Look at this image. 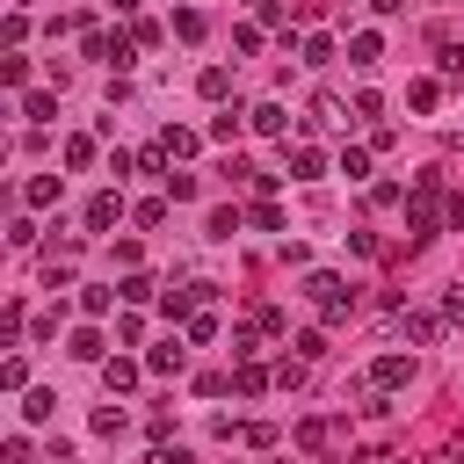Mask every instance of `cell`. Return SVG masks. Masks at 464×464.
<instances>
[{"label": "cell", "mask_w": 464, "mask_h": 464, "mask_svg": "<svg viewBox=\"0 0 464 464\" xmlns=\"http://www.w3.org/2000/svg\"><path fill=\"white\" fill-rule=\"evenodd\" d=\"M254 14H261V22H268V29H283V36H290V7H283V0H261V7H254Z\"/></svg>", "instance_id": "obj_24"}, {"label": "cell", "mask_w": 464, "mask_h": 464, "mask_svg": "<svg viewBox=\"0 0 464 464\" xmlns=\"http://www.w3.org/2000/svg\"><path fill=\"white\" fill-rule=\"evenodd\" d=\"M102 384H109V392H130V384H138V362H130V355L102 362Z\"/></svg>", "instance_id": "obj_12"}, {"label": "cell", "mask_w": 464, "mask_h": 464, "mask_svg": "<svg viewBox=\"0 0 464 464\" xmlns=\"http://www.w3.org/2000/svg\"><path fill=\"white\" fill-rule=\"evenodd\" d=\"M65 355H80V362H102V334H94V326H80V334L65 341Z\"/></svg>", "instance_id": "obj_17"}, {"label": "cell", "mask_w": 464, "mask_h": 464, "mask_svg": "<svg viewBox=\"0 0 464 464\" xmlns=\"http://www.w3.org/2000/svg\"><path fill=\"white\" fill-rule=\"evenodd\" d=\"M145 464H196V457H188V450H181V442H174V450H167V442H160V450H152V457H145Z\"/></svg>", "instance_id": "obj_36"}, {"label": "cell", "mask_w": 464, "mask_h": 464, "mask_svg": "<svg viewBox=\"0 0 464 464\" xmlns=\"http://www.w3.org/2000/svg\"><path fill=\"white\" fill-rule=\"evenodd\" d=\"M51 413H58V392H22V420H36V428H44Z\"/></svg>", "instance_id": "obj_14"}, {"label": "cell", "mask_w": 464, "mask_h": 464, "mask_svg": "<svg viewBox=\"0 0 464 464\" xmlns=\"http://www.w3.org/2000/svg\"><path fill=\"white\" fill-rule=\"evenodd\" d=\"M196 94H203V102H225V94H232V72H225V65H203V72H196Z\"/></svg>", "instance_id": "obj_10"}, {"label": "cell", "mask_w": 464, "mask_h": 464, "mask_svg": "<svg viewBox=\"0 0 464 464\" xmlns=\"http://www.w3.org/2000/svg\"><path fill=\"white\" fill-rule=\"evenodd\" d=\"M435 65H442V80H464V44H442V58H435Z\"/></svg>", "instance_id": "obj_32"}, {"label": "cell", "mask_w": 464, "mask_h": 464, "mask_svg": "<svg viewBox=\"0 0 464 464\" xmlns=\"http://www.w3.org/2000/svg\"><path fill=\"white\" fill-rule=\"evenodd\" d=\"M435 102H442V87H435V80H413V87H406V109H413V116H428Z\"/></svg>", "instance_id": "obj_15"}, {"label": "cell", "mask_w": 464, "mask_h": 464, "mask_svg": "<svg viewBox=\"0 0 464 464\" xmlns=\"http://www.w3.org/2000/svg\"><path fill=\"white\" fill-rule=\"evenodd\" d=\"M232 384H239L246 399H254V392H268V370H261V355H246V362L232 370Z\"/></svg>", "instance_id": "obj_13"}, {"label": "cell", "mask_w": 464, "mask_h": 464, "mask_svg": "<svg viewBox=\"0 0 464 464\" xmlns=\"http://www.w3.org/2000/svg\"><path fill=\"white\" fill-rule=\"evenodd\" d=\"M0 384H7V392H22V384H29V362H22V355H7V362H0Z\"/></svg>", "instance_id": "obj_31"}, {"label": "cell", "mask_w": 464, "mask_h": 464, "mask_svg": "<svg viewBox=\"0 0 464 464\" xmlns=\"http://www.w3.org/2000/svg\"><path fill=\"white\" fill-rule=\"evenodd\" d=\"M246 123H254L261 138H290V109H283V102H261V109H246Z\"/></svg>", "instance_id": "obj_3"}, {"label": "cell", "mask_w": 464, "mask_h": 464, "mask_svg": "<svg viewBox=\"0 0 464 464\" xmlns=\"http://www.w3.org/2000/svg\"><path fill=\"white\" fill-rule=\"evenodd\" d=\"M7 464H29V435H7V450H0Z\"/></svg>", "instance_id": "obj_38"}, {"label": "cell", "mask_w": 464, "mask_h": 464, "mask_svg": "<svg viewBox=\"0 0 464 464\" xmlns=\"http://www.w3.org/2000/svg\"><path fill=\"white\" fill-rule=\"evenodd\" d=\"M435 334H442V312H406V341L413 348H428Z\"/></svg>", "instance_id": "obj_11"}, {"label": "cell", "mask_w": 464, "mask_h": 464, "mask_svg": "<svg viewBox=\"0 0 464 464\" xmlns=\"http://www.w3.org/2000/svg\"><path fill=\"white\" fill-rule=\"evenodd\" d=\"M160 145H167L174 160H188V152H196V130H160Z\"/></svg>", "instance_id": "obj_27"}, {"label": "cell", "mask_w": 464, "mask_h": 464, "mask_svg": "<svg viewBox=\"0 0 464 464\" xmlns=\"http://www.w3.org/2000/svg\"><path fill=\"white\" fill-rule=\"evenodd\" d=\"M188 341H196V348H203V341H218V312H210V304L188 319Z\"/></svg>", "instance_id": "obj_23"}, {"label": "cell", "mask_w": 464, "mask_h": 464, "mask_svg": "<svg viewBox=\"0 0 464 464\" xmlns=\"http://www.w3.org/2000/svg\"><path fill=\"white\" fill-rule=\"evenodd\" d=\"M145 370H152V377H181V370H188V348H181V341H160V348L145 355Z\"/></svg>", "instance_id": "obj_5"}, {"label": "cell", "mask_w": 464, "mask_h": 464, "mask_svg": "<svg viewBox=\"0 0 464 464\" xmlns=\"http://www.w3.org/2000/svg\"><path fill=\"white\" fill-rule=\"evenodd\" d=\"M348 58H355V65H377V58H384V36H377V29H355V36H348Z\"/></svg>", "instance_id": "obj_9"}, {"label": "cell", "mask_w": 464, "mask_h": 464, "mask_svg": "<svg viewBox=\"0 0 464 464\" xmlns=\"http://www.w3.org/2000/svg\"><path fill=\"white\" fill-rule=\"evenodd\" d=\"M304 65H334V36H304Z\"/></svg>", "instance_id": "obj_25"}, {"label": "cell", "mask_w": 464, "mask_h": 464, "mask_svg": "<svg viewBox=\"0 0 464 464\" xmlns=\"http://www.w3.org/2000/svg\"><path fill=\"white\" fill-rule=\"evenodd\" d=\"M326 174V152L319 145H290V181H319Z\"/></svg>", "instance_id": "obj_7"}, {"label": "cell", "mask_w": 464, "mask_h": 464, "mask_svg": "<svg viewBox=\"0 0 464 464\" xmlns=\"http://www.w3.org/2000/svg\"><path fill=\"white\" fill-rule=\"evenodd\" d=\"M116 297H123V290H102V283H87V290H80V312H94V319H102Z\"/></svg>", "instance_id": "obj_19"}, {"label": "cell", "mask_w": 464, "mask_h": 464, "mask_svg": "<svg viewBox=\"0 0 464 464\" xmlns=\"http://www.w3.org/2000/svg\"><path fill=\"white\" fill-rule=\"evenodd\" d=\"M246 326H254V334H283V312H276V304H254Z\"/></svg>", "instance_id": "obj_22"}, {"label": "cell", "mask_w": 464, "mask_h": 464, "mask_svg": "<svg viewBox=\"0 0 464 464\" xmlns=\"http://www.w3.org/2000/svg\"><path fill=\"white\" fill-rule=\"evenodd\" d=\"M22 116H29V123H51V116H58V94H44V87L22 94Z\"/></svg>", "instance_id": "obj_16"}, {"label": "cell", "mask_w": 464, "mask_h": 464, "mask_svg": "<svg viewBox=\"0 0 464 464\" xmlns=\"http://www.w3.org/2000/svg\"><path fill=\"white\" fill-rule=\"evenodd\" d=\"M239 232V210H210V239H232Z\"/></svg>", "instance_id": "obj_34"}, {"label": "cell", "mask_w": 464, "mask_h": 464, "mask_svg": "<svg viewBox=\"0 0 464 464\" xmlns=\"http://www.w3.org/2000/svg\"><path fill=\"white\" fill-rule=\"evenodd\" d=\"M334 442V420H297V450H326Z\"/></svg>", "instance_id": "obj_18"}, {"label": "cell", "mask_w": 464, "mask_h": 464, "mask_svg": "<svg viewBox=\"0 0 464 464\" xmlns=\"http://www.w3.org/2000/svg\"><path fill=\"white\" fill-rule=\"evenodd\" d=\"M116 218H123V196H116V188H102V196H87V232H109Z\"/></svg>", "instance_id": "obj_4"}, {"label": "cell", "mask_w": 464, "mask_h": 464, "mask_svg": "<svg viewBox=\"0 0 464 464\" xmlns=\"http://www.w3.org/2000/svg\"><path fill=\"white\" fill-rule=\"evenodd\" d=\"M341 174H348V181H362V174H370V152H362V145H348V152H341Z\"/></svg>", "instance_id": "obj_29"}, {"label": "cell", "mask_w": 464, "mask_h": 464, "mask_svg": "<svg viewBox=\"0 0 464 464\" xmlns=\"http://www.w3.org/2000/svg\"><path fill=\"white\" fill-rule=\"evenodd\" d=\"M304 297L319 304V319H326V326H341V319L355 312V290H348L334 268H312V276H304Z\"/></svg>", "instance_id": "obj_2"}, {"label": "cell", "mask_w": 464, "mask_h": 464, "mask_svg": "<svg viewBox=\"0 0 464 464\" xmlns=\"http://www.w3.org/2000/svg\"><path fill=\"white\" fill-rule=\"evenodd\" d=\"M65 167H94V138H65Z\"/></svg>", "instance_id": "obj_28"}, {"label": "cell", "mask_w": 464, "mask_h": 464, "mask_svg": "<svg viewBox=\"0 0 464 464\" xmlns=\"http://www.w3.org/2000/svg\"><path fill=\"white\" fill-rule=\"evenodd\" d=\"M246 218H254V225H261V232H283V210H276V203H268V196H254V210H246Z\"/></svg>", "instance_id": "obj_21"}, {"label": "cell", "mask_w": 464, "mask_h": 464, "mask_svg": "<svg viewBox=\"0 0 464 464\" xmlns=\"http://www.w3.org/2000/svg\"><path fill=\"white\" fill-rule=\"evenodd\" d=\"M22 203H29V210H51V203H58V174H29V181H22Z\"/></svg>", "instance_id": "obj_8"}, {"label": "cell", "mask_w": 464, "mask_h": 464, "mask_svg": "<svg viewBox=\"0 0 464 464\" xmlns=\"http://www.w3.org/2000/svg\"><path fill=\"white\" fill-rule=\"evenodd\" d=\"M406 377H413V362H406V355H377V362H370V384H377V392H399Z\"/></svg>", "instance_id": "obj_6"}, {"label": "cell", "mask_w": 464, "mask_h": 464, "mask_svg": "<svg viewBox=\"0 0 464 464\" xmlns=\"http://www.w3.org/2000/svg\"><path fill=\"white\" fill-rule=\"evenodd\" d=\"M442 319H464V283H450V290H442Z\"/></svg>", "instance_id": "obj_37"}, {"label": "cell", "mask_w": 464, "mask_h": 464, "mask_svg": "<svg viewBox=\"0 0 464 464\" xmlns=\"http://www.w3.org/2000/svg\"><path fill=\"white\" fill-rule=\"evenodd\" d=\"M442 218H450V210H442V174H420L413 196H406V232H413V239H435Z\"/></svg>", "instance_id": "obj_1"}, {"label": "cell", "mask_w": 464, "mask_h": 464, "mask_svg": "<svg viewBox=\"0 0 464 464\" xmlns=\"http://www.w3.org/2000/svg\"><path fill=\"white\" fill-rule=\"evenodd\" d=\"M290 348H297V355H304V362H319V355H326V334H297V341H290Z\"/></svg>", "instance_id": "obj_35"}, {"label": "cell", "mask_w": 464, "mask_h": 464, "mask_svg": "<svg viewBox=\"0 0 464 464\" xmlns=\"http://www.w3.org/2000/svg\"><path fill=\"white\" fill-rule=\"evenodd\" d=\"M239 123H246V116H239V109H225V116H210V138H239Z\"/></svg>", "instance_id": "obj_33"}, {"label": "cell", "mask_w": 464, "mask_h": 464, "mask_svg": "<svg viewBox=\"0 0 464 464\" xmlns=\"http://www.w3.org/2000/svg\"><path fill=\"white\" fill-rule=\"evenodd\" d=\"M145 297H160V290H152V283L130 268V276H123V304H145Z\"/></svg>", "instance_id": "obj_30"}, {"label": "cell", "mask_w": 464, "mask_h": 464, "mask_svg": "<svg viewBox=\"0 0 464 464\" xmlns=\"http://www.w3.org/2000/svg\"><path fill=\"white\" fill-rule=\"evenodd\" d=\"M174 36H181V44H203V14L181 7V14H174Z\"/></svg>", "instance_id": "obj_20"}, {"label": "cell", "mask_w": 464, "mask_h": 464, "mask_svg": "<svg viewBox=\"0 0 464 464\" xmlns=\"http://www.w3.org/2000/svg\"><path fill=\"white\" fill-rule=\"evenodd\" d=\"M370 7H377V14H399V7H406V0H370Z\"/></svg>", "instance_id": "obj_39"}, {"label": "cell", "mask_w": 464, "mask_h": 464, "mask_svg": "<svg viewBox=\"0 0 464 464\" xmlns=\"http://www.w3.org/2000/svg\"><path fill=\"white\" fill-rule=\"evenodd\" d=\"M0 80H7V87H22V80H29V58H22V51H7V58H0Z\"/></svg>", "instance_id": "obj_26"}]
</instances>
